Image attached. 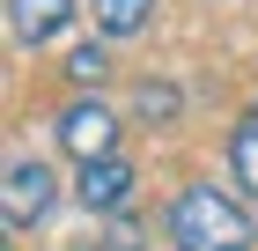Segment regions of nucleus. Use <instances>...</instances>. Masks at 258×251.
Instances as JSON below:
<instances>
[{
	"label": "nucleus",
	"instance_id": "nucleus-2",
	"mask_svg": "<svg viewBox=\"0 0 258 251\" xmlns=\"http://www.w3.org/2000/svg\"><path fill=\"white\" fill-rule=\"evenodd\" d=\"M52 133H59V148L74 155V163H96V155H118V111H111L96 89H81L74 104H59Z\"/></svg>",
	"mask_w": 258,
	"mask_h": 251
},
{
	"label": "nucleus",
	"instance_id": "nucleus-1",
	"mask_svg": "<svg viewBox=\"0 0 258 251\" xmlns=\"http://www.w3.org/2000/svg\"><path fill=\"white\" fill-rule=\"evenodd\" d=\"M170 244L177 251H258V229L221 185H184L170 199Z\"/></svg>",
	"mask_w": 258,
	"mask_h": 251
},
{
	"label": "nucleus",
	"instance_id": "nucleus-3",
	"mask_svg": "<svg viewBox=\"0 0 258 251\" xmlns=\"http://www.w3.org/2000/svg\"><path fill=\"white\" fill-rule=\"evenodd\" d=\"M52 199H59V177H52V163H37V155H15V163H8V192H0L8 229H37L44 214H52Z\"/></svg>",
	"mask_w": 258,
	"mask_h": 251
},
{
	"label": "nucleus",
	"instance_id": "nucleus-5",
	"mask_svg": "<svg viewBox=\"0 0 258 251\" xmlns=\"http://www.w3.org/2000/svg\"><path fill=\"white\" fill-rule=\"evenodd\" d=\"M74 0H8V30H15V44H52V37H67L74 30Z\"/></svg>",
	"mask_w": 258,
	"mask_h": 251
},
{
	"label": "nucleus",
	"instance_id": "nucleus-4",
	"mask_svg": "<svg viewBox=\"0 0 258 251\" xmlns=\"http://www.w3.org/2000/svg\"><path fill=\"white\" fill-rule=\"evenodd\" d=\"M133 163L125 155H96V163H81L74 170V199H81V214H118L125 199H133Z\"/></svg>",
	"mask_w": 258,
	"mask_h": 251
},
{
	"label": "nucleus",
	"instance_id": "nucleus-6",
	"mask_svg": "<svg viewBox=\"0 0 258 251\" xmlns=\"http://www.w3.org/2000/svg\"><path fill=\"white\" fill-rule=\"evenodd\" d=\"M148 15H155V0H89V22L103 37H140Z\"/></svg>",
	"mask_w": 258,
	"mask_h": 251
},
{
	"label": "nucleus",
	"instance_id": "nucleus-7",
	"mask_svg": "<svg viewBox=\"0 0 258 251\" xmlns=\"http://www.w3.org/2000/svg\"><path fill=\"white\" fill-rule=\"evenodd\" d=\"M177 111H184V96L170 81H140L133 89V118H148V126H177Z\"/></svg>",
	"mask_w": 258,
	"mask_h": 251
},
{
	"label": "nucleus",
	"instance_id": "nucleus-9",
	"mask_svg": "<svg viewBox=\"0 0 258 251\" xmlns=\"http://www.w3.org/2000/svg\"><path fill=\"white\" fill-rule=\"evenodd\" d=\"M103 74H111V52H103V44H74V52H67V81H74V89H96Z\"/></svg>",
	"mask_w": 258,
	"mask_h": 251
},
{
	"label": "nucleus",
	"instance_id": "nucleus-8",
	"mask_svg": "<svg viewBox=\"0 0 258 251\" xmlns=\"http://www.w3.org/2000/svg\"><path fill=\"white\" fill-rule=\"evenodd\" d=\"M229 170H236V185H243V192H258V111L243 118L236 133H229Z\"/></svg>",
	"mask_w": 258,
	"mask_h": 251
}]
</instances>
